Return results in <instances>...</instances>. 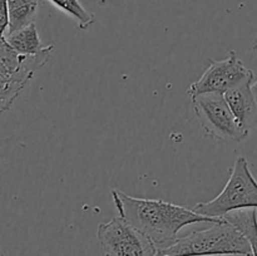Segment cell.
<instances>
[{"label": "cell", "instance_id": "1", "mask_svg": "<svg viewBox=\"0 0 257 256\" xmlns=\"http://www.w3.org/2000/svg\"><path fill=\"white\" fill-rule=\"evenodd\" d=\"M110 193L119 216L145 233L158 250L173 245L185 226L221 220L162 200L133 197L119 190H112Z\"/></svg>", "mask_w": 257, "mask_h": 256}, {"label": "cell", "instance_id": "2", "mask_svg": "<svg viewBox=\"0 0 257 256\" xmlns=\"http://www.w3.org/2000/svg\"><path fill=\"white\" fill-rule=\"evenodd\" d=\"M252 256L247 238L225 218L211 227L178 237L173 245L157 251L156 256Z\"/></svg>", "mask_w": 257, "mask_h": 256}, {"label": "cell", "instance_id": "3", "mask_svg": "<svg viewBox=\"0 0 257 256\" xmlns=\"http://www.w3.org/2000/svg\"><path fill=\"white\" fill-rule=\"evenodd\" d=\"M54 47L47 45L38 54H20L7 40L0 43V110L5 113L13 107L27 88L35 72L44 67L52 57Z\"/></svg>", "mask_w": 257, "mask_h": 256}, {"label": "cell", "instance_id": "4", "mask_svg": "<svg viewBox=\"0 0 257 256\" xmlns=\"http://www.w3.org/2000/svg\"><path fill=\"white\" fill-rule=\"evenodd\" d=\"M245 208H257V181L251 173L243 156L235 160L230 178L218 196L193 207L196 212L208 217L222 218L228 212Z\"/></svg>", "mask_w": 257, "mask_h": 256}, {"label": "cell", "instance_id": "5", "mask_svg": "<svg viewBox=\"0 0 257 256\" xmlns=\"http://www.w3.org/2000/svg\"><path fill=\"white\" fill-rule=\"evenodd\" d=\"M191 100L201 127L215 140L238 143L250 133L241 127L222 93H203L193 95Z\"/></svg>", "mask_w": 257, "mask_h": 256}, {"label": "cell", "instance_id": "6", "mask_svg": "<svg viewBox=\"0 0 257 256\" xmlns=\"http://www.w3.org/2000/svg\"><path fill=\"white\" fill-rule=\"evenodd\" d=\"M97 238L105 256H156L158 248L122 216L98 226Z\"/></svg>", "mask_w": 257, "mask_h": 256}, {"label": "cell", "instance_id": "7", "mask_svg": "<svg viewBox=\"0 0 257 256\" xmlns=\"http://www.w3.org/2000/svg\"><path fill=\"white\" fill-rule=\"evenodd\" d=\"M253 79V72L243 65L235 50L222 60H211L201 78L188 88L190 97L203 93H222Z\"/></svg>", "mask_w": 257, "mask_h": 256}, {"label": "cell", "instance_id": "8", "mask_svg": "<svg viewBox=\"0 0 257 256\" xmlns=\"http://www.w3.org/2000/svg\"><path fill=\"white\" fill-rule=\"evenodd\" d=\"M251 83L252 80H247L225 93L226 100L236 119L247 132L257 124V100Z\"/></svg>", "mask_w": 257, "mask_h": 256}, {"label": "cell", "instance_id": "9", "mask_svg": "<svg viewBox=\"0 0 257 256\" xmlns=\"http://www.w3.org/2000/svg\"><path fill=\"white\" fill-rule=\"evenodd\" d=\"M8 7L9 27L3 35L18 32L34 24L37 18L38 0H8Z\"/></svg>", "mask_w": 257, "mask_h": 256}, {"label": "cell", "instance_id": "10", "mask_svg": "<svg viewBox=\"0 0 257 256\" xmlns=\"http://www.w3.org/2000/svg\"><path fill=\"white\" fill-rule=\"evenodd\" d=\"M2 38H4L8 44L20 54H38L44 49L35 23L18 32L2 35Z\"/></svg>", "mask_w": 257, "mask_h": 256}, {"label": "cell", "instance_id": "11", "mask_svg": "<svg viewBox=\"0 0 257 256\" xmlns=\"http://www.w3.org/2000/svg\"><path fill=\"white\" fill-rule=\"evenodd\" d=\"M222 218L232 223L247 238L252 250V256H257V208L232 211Z\"/></svg>", "mask_w": 257, "mask_h": 256}, {"label": "cell", "instance_id": "12", "mask_svg": "<svg viewBox=\"0 0 257 256\" xmlns=\"http://www.w3.org/2000/svg\"><path fill=\"white\" fill-rule=\"evenodd\" d=\"M55 8L62 10L77 22L79 29L85 30L92 27L95 22V15L88 12L82 5L80 0H49Z\"/></svg>", "mask_w": 257, "mask_h": 256}, {"label": "cell", "instance_id": "13", "mask_svg": "<svg viewBox=\"0 0 257 256\" xmlns=\"http://www.w3.org/2000/svg\"><path fill=\"white\" fill-rule=\"evenodd\" d=\"M9 27V7H8V0H3L2 4V17H0V33L4 34Z\"/></svg>", "mask_w": 257, "mask_h": 256}, {"label": "cell", "instance_id": "14", "mask_svg": "<svg viewBox=\"0 0 257 256\" xmlns=\"http://www.w3.org/2000/svg\"><path fill=\"white\" fill-rule=\"evenodd\" d=\"M252 92H253V94H255V98L257 100V82L253 83V84H252Z\"/></svg>", "mask_w": 257, "mask_h": 256}, {"label": "cell", "instance_id": "15", "mask_svg": "<svg viewBox=\"0 0 257 256\" xmlns=\"http://www.w3.org/2000/svg\"><path fill=\"white\" fill-rule=\"evenodd\" d=\"M253 50H256L257 52V38L255 39V43H253Z\"/></svg>", "mask_w": 257, "mask_h": 256}]
</instances>
